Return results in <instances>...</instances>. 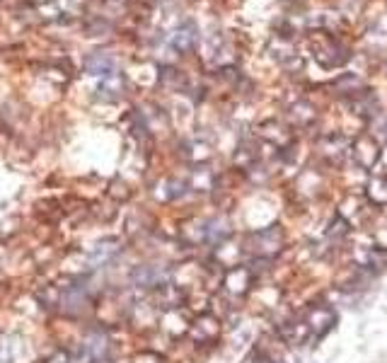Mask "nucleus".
Listing matches in <instances>:
<instances>
[{
	"instance_id": "f03ea898",
	"label": "nucleus",
	"mask_w": 387,
	"mask_h": 363,
	"mask_svg": "<svg viewBox=\"0 0 387 363\" xmlns=\"http://www.w3.org/2000/svg\"><path fill=\"white\" fill-rule=\"evenodd\" d=\"M303 320L310 327V332H313V339H322L337 324V313L329 305H310L305 310Z\"/></svg>"
},
{
	"instance_id": "39448f33",
	"label": "nucleus",
	"mask_w": 387,
	"mask_h": 363,
	"mask_svg": "<svg viewBox=\"0 0 387 363\" xmlns=\"http://www.w3.org/2000/svg\"><path fill=\"white\" fill-rule=\"evenodd\" d=\"M348 153H351V143H348L346 136L332 134V136H324V138L320 141V155H322L327 163H332V165L346 163Z\"/></svg>"
},
{
	"instance_id": "a878e982",
	"label": "nucleus",
	"mask_w": 387,
	"mask_h": 363,
	"mask_svg": "<svg viewBox=\"0 0 387 363\" xmlns=\"http://www.w3.org/2000/svg\"><path fill=\"white\" fill-rule=\"evenodd\" d=\"M34 3H49V0H34Z\"/></svg>"
},
{
	"instance_id": "4468645a",
	"label": "nucleus",
	"mask_w": 387,
	"mask_h": 363,
	"mask_svg": "<svg viewBox=\"0 0 387 363\" xmlns=\"http://www.w3.org/2000/svg\"><path fill=\"white\" fill-rule=\"evenodd\" d=\"M218 332H220V322L216 318H211V315L199 318L191 327V337L196 339V342H213V339L218 337Z\"/></svg>"
},
{
	"instance_id": "dca6fc26",
	"label": "nucleus",
	"mask_w": 387,
	"mask_h": 363,
	"mask_svg": "<svg viewBox=\"0 0 387 363\" xmlns=\"http://www.w3.org/2000/svg\"><path fill=\"white\" fill-rule=\"evenodd\" d=\"M160 85L179 92V90L187 87V75H184L182 70L172 68V65H163V68H160Z\"/></svg>"
},
{
	"instance_id": "6e6552de",
	"label": "nucleus",
	"mask_w": 387,
	"mask_h": 363,
	"mask_svg": "<svg viewBox=\"0 0 387 363\" xmlns=\"http://www.w3.org/2000/svg\"><path fill=\"white\" fill-rule=\"evenodd\" d=\"M252 269L249 267H235V269H230L228 274H225V279H223V286H225V291L228 293H233V295H244L249 291V286H252Z\"/></svg>"
},
{
	"instance_id": "9b49d317",
	"label": "nucleus",
	"mask_w": 387,
	"mask_h": 363,
	"mask_svg": "<svg viewBox=\"0 0 387 363\" xmlns=\"http://www.w3.org/2000/svg\"><path fill=\"white\" fill-rule=\"evenodd\" d=\"M230 235V225L225 218H209L201 223V233L199 240L201 242H209V245H220L223 240H228Z\"/></svg>"
},
{
	"instance_id": "aec40b11",
	"label": "nucleus",
	"mask_w": 387,
	"mask_h": 363,
	"mask_svg": "<svg viewBox=\"0 0 387 363\" xmlns=\"http://www.w3.org/2000/svg\"><path fill=\"white\" fill-rule=\"evenodd\" d=\"M213 185V174L209 172L206 167H196L193 169V177H191V187L199 191H206L209 187Z\"/></svg>"
},
{
	"instance_id": "412c9836",
	"label": "nucleus",
	"mask_w": 387,
	"mask_h": 363,
	"mask_svg": "<svg viewBox=\"0 0 387 363\" xmlns=\"http://www.w3.org/2000/svg\"><path fill=\"white\" fill-rule=\"evenodd\" d=\"M281 131V124H276V121H266V124H262V136L266 141H273L276 145H283L286 143L288 136L286 134H278Z\"/></svg>"
},
{
	"instance_id": "f8f14e48",
	"label": "nucleus",
	"mask_w": 387,
	"mask_h": 363,
	"mask_svg": "<svg viewBox=\"0 0 387 363\" xmlns=\"http://www.w3.org/2000/svg\"><path fill=\"white\" fill-rule=\"evenodd\" d=\"M90 305V295L87 291H85V286H68V289L63 291V295H61V308L65 310V313H83L85 308Z\"/></svg>"
},
{
	"instance_id": "5701e85b",
	"label": "nucleus",
	"mask_w": 387,
	"mask_h": 363,
	"mask_svg": "<svg viewBox=\"0 0 387 363\" xmlns=\"http://www.w3.org/2000/svg\"><path fill=\"white\" fill-rule=\"evenodd\" d=\"M112 30V25H109V22H102V20H94V27H90L87 25V32H90V34H100V32H109Z\"/></svg>"
},
{
	"instance_id": "6ab92c4d",
	"label": "nucleus",
	"mask_w": 387,
	"mask_h": 363,
	"mask_svg": "<svg viewBox=\"0 0 387 363\" xmlns=\"http://www.w3.org/2000/svg\"><path fill=\"white\" fill-rule=\"evenodd\" d=\"M334 87L342 90L339 95H348V97H351V95H356L358 90H361V80H358L353 73H346V75H342L337 83H334Z\"/></svg>"
},
{
	"instance_id": "4be33fe9",
	"label": "nucleus",
	"mask_w": 387,
	"mask_h": 363,
	"mask_svg": "<svg viewBox=\"0 0 387 363\" xmlns=\"http://www.w3.org/2000/svg\"><path fill=\"white\" fill-rule=\"evenodd\" d=\"M46 363H73V356L68 351H63V349H59V351H54L46 358Z\"/></svg>"
},
{
	"instance_id": "a211bd4d",
	"label": "nucleus",
	"mask_w": 387,
	"mask_h": 363,
	"mask_svg": "<svg viewBox=\"0 0 387 363\" xmlns=\"http://www.w3.org/2000/svg\"><path fill=\"white\" fill-rule=\"evenodd\" d=\"M288 114H291V119H293L298 126H308V124H313V121H315L317 112H315V107L308 105V102H298V105L291 107V112H288Z\"/></svg>"
},
{
	"instance_id": "ddd939ff",
	"label": "nucleus",
	"mask_w": 387,
	"mask_h": 363,
	"mask_svg": "<svg viewBox=\"0 0 387 363\" xmlns=\"http://www.w3.org/2000/svg\"><path fill=\"white\" fill-rule=\"evenodd\" d=\"M124 87H126L124 75L116 70V73L105 75V78H102L100 87H97V97H100V100H105V102H114V100H119V97L124 95Z\"/></svg>"
},
{
	"instance_id": "7ed1b4c3",
	"label": "nucleus",
	"mask_w": 387,
	"mask_h": 363,
	"mask_svg": "<svg viewBox=\"0 0 387 363\" xmlns=\"http://www.w3.org/2000/svg\"><path fill=\"white\" fill-rule=\"evenodd\" d=\"M315 59L324 68H339L348 61V49L332 37H322V44H315Z\"/></svg>"
},
{
	"instance_id": "423d86ee",
	"label": "nucleus",
	"mask_w": 387,
	"mask_h": 363,
	"mask_svg": "<svg viewBox=\"0 0 387 363\" xmlns=\"http://www.w3.org/2000/svg\"><path fill=\"white\" fill-rule=\"evenodd\" d=\"M107 353H109V337L105 332H90L80 344V358L85 363L102 361L107 358Z\"/></svg>"
},
{
	"instance_id": "b1692460",
	"label": "nucleus",
	"mask_w": 387,
	"mask_h": 363,
	"mask_svg": "<svg viewBox=\"0 0 387 363\" xmlns=\"http://www.w3.org/2000/svg\"><path fill=\"white\" fill-rule=\"evenodd\" d=\"M244 363H271V358H269L266 353H262V351H252L247 358H244Z\"/></svg>"
},
{
	"instance_id": "f3484780",
	"label": "nucleus",
	"mask_w": 387,
	"mask_h": 363,
	"mask_svg": "<svg viewBox=\"0 0 387 363\" xmlns=\"http://www.w3.org/2000/svg\"><path fill=\"white\" fill-rule=\"evenodd\" d=\"M22 353V344L17 337H6L0 342V363H17Z\"/></svg>"
},
{
	"instance_id": "bb28decb",
	"label": "nucleus",
	"mask_w": 387,
	"mask_h": 363,
	"mask_svg": "<svg viewBox=\"0 0 387 363\" xmlns=\"http://www.w3.org/2000/svg\"><path fill=\"white\" fill-rule=\"evenodd\" d=\"M286 3H298V0H286Z\"/></svg>"
},
{
	"instance_id": "9d476101",
	"label": "nucleus",
	"mask_w": 387,
	"mask_h": 363,
	"mask_svg": "<svg viewBox=\"0 0 387 363\" xmlns=\"http://www.w3.org/2000/svg\"><path fill=\"white\" fill-rule=\"evenodd\" d=\"M83 65L90 75H102V78H105V75L116 73V59L109 51H92V54L83 61Z\"/></svg>"
},
{
	"instance_id": "0eeeda50",
	"label": "nucleus",
	"mask_w": 387,
	"mask_h": 363,
	"mask_svg": "<svg viewBox=\"0 0 387 363\" xmlns=\"http://www.w3.org/2000/svg\"><path fill=\"white\" fill-rule=\"evenodd\" d=\"M119 252H121V242H119V240H114V238L102 240V242L94 245L92 252H90V257H87L90 269L105 267V264H109L112 259H116V254H119Z\"/></svg>"
},
{
	"instance_id": "20e7f679",
	"label": "nucleus",
	"mask_w": 387,
	"mask_h": 363,
	"mask_svg": "<svg viewBox=\"0 0 387 363\" xmlns=\"http://www.w3.org/2000/svg\"><path fill=\"white\" fill-rule=\"evenodd\" d=\"M131 281L138 289H165L169 281V271L158 264H143V267H136Z\"/></svg>"
},
{
	"instance_id": "1a4fd4ad",
	"label": "nucleus",
	"mask_w": 387,
	"mask_h": 363,
	"mask_svg": "<svg viewBox=\"0 0 387 363\" xmlns=\"http://www.w3.org/2000/svg\"><path fill=\"white\" fill-rule=\"evenodd\" d=\"M196 39H199L196 25H193V22H184V25H179L177 30L172 32L169 46H172L174 51H179V54H189V51L196 46Z\"/></svg>"
},
{
	"instance_id": "393cba45",
	"label": "nucleus",
	"mask_w": 387,
	"mask_h": 363,
	"mask_svg": "<svg viewBox=\"0 0 387 363\" xmlns=\"http://www.w3.org/2000/svg\"><path fill=\"white\" fill-rule=\"evenodd\" d=\"M134 363H160V356L158 353H150V351H145V353H138L136 356V361Z\"/></svg>"
},
{
	"instance_id": "f257e3e1",
	"label": "nucleus",
	"mask_w": 387,
	"mask_h": 363,
	"mask_svg": "<svg viewBox=\"0 0 387 363\" xmlns=\"http://www.w3.org/2000/svg\"><path fill=\"white\" fill-rule=\"evenodd\" d=\"M244 245H247V252H252L257 259H271L273 254L281 252L283 247V233L278 225H269V228H262V230H254V233L247 235V240H244Z\"/></svg>"
},
{
	"instance_id": "2eb2a0df",
	"label": "nucleus",
	"mask_w": 387,
	"mask_h": 363,
	"mask_svg": "<svg viewBox=\"0 0 387 363\" xmlns=\"http://www.w3.org/2000/svg\"><path fill=\"white\" fill-rule=\"evenodd\" d=\"M351 107L356 110V114L363 116L377 114V100L370 90H358L356 95H351Z\"/></svg>"
}]
</instances>
